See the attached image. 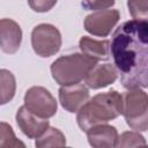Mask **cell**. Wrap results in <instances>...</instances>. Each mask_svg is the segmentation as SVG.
Returning <instances> with one entry per match:
<instances>
[{
  "label": "cell",
  "instance_id": "6da1fadb",
  "mask_svg": "<svg viewBox=\"0 0 148 148\" xmlns=\"http://www.w3.org/2000/svg\"><path fill=\"white\" fill-rule=\"evenodd\" d=\"M113 66L126 89L148 86V23L130 20L120 24L110 42Z\"/></svg>",
  "mask_w": 148,
  "mask_h": 148
},
{
  "label": "cell",
  "instance_id": "7a4b0ae2",
  "mask_svg": "<svg viewBox=\"0 0 148 148\" xmlns=\"http://www.w3.org/2000/svg\"><path fill=\"white\" fill-rule=\"evenodd\" d=\"M123 98L117 90L97 94L89 98L79 110L76 121L82 131L99 124H105L121 114Z\"/></svg>",
  "mask_w": 148,
  "mask_h": 148
},
{
  "label": "cell",
  "instance_id": "3957f363",
  "mask_svg": "<svg viewBox=\"0 0 148 148\" xmlns=\"http://www.w3.org/2000/svg\"><path fill=\"white\" fill-rule=\"evenodd\" d=\"M98 61L83 54L72 53L59 57L51 65V74L59 86L80 83Z\"/></svg>",
  "mask_w": 148,
  "mask_h": 148
},
{
  "label": "cell",
  "instance_id": "277c9868",
  "mask_svg": "<svg viewBox=\"0 0 148 148\" xmlns=\"http://www.w3.org/2000/svg\"><path fill=\"white\" fill-rule=\"evenodd\" d=\"M123 109L126 124L134 131L145 132L148 130V97L142 88L127 89L121 95Z\"/></svg>",
  "mask_w": 148,
  "mask_h": 148
},
{
  "label": "cell",
  "instance_id": "5b68a950",
  "mask_svg": "<svg viewBox=\"0 0 148 148\" xmlns=\"http://www.w3.org/2000/svg\"><path fill=\"white\" fill-rule=\"evenodd\" d=\"M31 46L37 56L43 58L52 57L61 47V34L54 25L40 23L31 31Z\"/></svg>",
  "mask_w": 148,
  "mask_h": 148
},
{
  "label": "cell",
  "instance_id": "8992f818",
  "mask_svg": "<svg viewBox=\"0 0 148 148\" xmlns=\"http://www.w3.org/2000/svg\"><path fill=\"white\" fill-rule=\"evenodd\" d=\"M24 106L42 118H51L58 111V103L53 95L44 87L34 86L25 91Z\"/></svg>",
  "mask_w": 148,
  "mask_h": 148
},
{
  "label": "cell",
  "instance_id": "52a82bcc",
  "mask_svg": "<svg viewBox=\"0 0 148 148\" xmlns=\"http://www.w3.org/2000/svg\"><path fill=\"white\" fill-rule=\"evenodd\" d=\"M120 20L118 9L96 10L86 16L83 25L87 32L97 37H106Z\"/></svg>",
  "mask_w": 148,
  "mask_h": 148
},
{
  "label": "cell",
  "instance_id": "ba28073f",
  "mask_svg": "<svg viewBox=\"0 0 148 148\" xmlns=\"http://www.w3.org/2000/svg\"><path fill=\"white\" fill-rule=\"evenodd\" d=\"M89 99V89L86 84L75 83L68 86H60L59 102L61 106L68 112H77V110Z\"/></svg>",
  "mask_w": 148,
  "mask_h": 148
},
{
  "label": "cell",
  "instance_id": "9c48e42d",
  "mask_svg": "<svg viewBox=\"0 0 148 148\" xmlns=\"http://www.w3.org/2000/svg\"><path fill=\"white\" fill-rule=\"evenodd\" d=\"M15 118H16V123H17L20 130L29 139L38 138L50 126V123L46 118H42V117L32 113L24 105L18 108Z\"/></svg>",
  "mask_w": 148,
  "mask_h": 148
},
{
  "label": "cell",
  "instance_id": "30bf717a",
  "mask_svg": "<svg viewBox=\"0 0 148 148\" xmlns=\"http://www.w3.org/2000/svg\"><path fill=\"white\" fill-rule=\"evenodd\" d=\"M22 42V29L17 22L10 18L0 20V49L7 53H16Z\"/></svg>",
  "mask_w": 148,
  "mask_h": 148
},
{
  "label": "cell",
  "instance_id": "8fae6325",
  "mask_svg": "<svg viewBox=\"0 0 148 148\" xmlns=\"http://www.w3.org/2000/svg\"><path fill=\"white\" fill-rule=\"evenodd\" d=\"M118 77L116 67L111 64H96L84 77V84L90 89H101L112 84Z\"/></svg>",
  "mask_w": 148,
  "mask_h": 148
},
{
  "label": "cell",
  "instance_id": "7c38bea8",
  "mask_svg": "<svg viewBox=\"0 0 148 148\" xmlns=\"http://www.w3.org/2000/svg\"><path fill=\"white\" fill-rule=\"evenodd\" d=\"M87 132V139L94 148H112L116 147L118 140V131L114 126L99 124L90 127Z\"/></svg>",
  "mask_w": 148,
  "mask_h": 148
},
{
  "label": "cell",
  "instance_id": "4fadbf2b",
  "mask_svg": "<svg viewBox=\"0 0 148 148\" xmlns=\"http://www.w3.org/2000/svg\"><path fill=\"white\" fill-rule=\"evenodd\" d=\"M79 46L83 54L97 61L110 58V40H97L88 36H82L79 40Z\"/></svg>",
  "mask_w": 148,
  "mask_h": 148
},
{
  "label": "cell",
  "instance_id": "5bb4252c",
  "mask_svg": "<svg viewBox=\"0 0 148 148\" xmlns=\"http://www.w3.org/2000/svg\"><path fill=\"white\" fill-rule=\"evenodd\" d=\"M16 91V80L8 69H0V105L10 102Z\"/></svg>",
  "mask_w": 148,
  "mask_h": 148
},
{
  "label": "cell",
  "instance_id": "9a60e30c",
  "mask_svg": "<svg viewBox=\"0 0 148 148\" xmlns=\"http://www.w3.org/2000/svg\"><path fill=\"white\" fill-rule=\"evenodd\" d=\"M35 146L37 148L64 147V146H66V138H65L64 133L60 130L49 126L42 135L36 138Z\"/></svg>",
  "mask_w": 148,
  "mask_h": 148
},
{
  "label": "cell",
  "instance_id": "2e32d148",
  "mask_svg": "<svg viewBox=\"0 0 148 148\" xmlns=\"http://www.w3.org/2000/svg\"><path fill=\"white\" fill-rule=\"evenodd\" d=\"M24 148L25 145L18 140L12 126L5 121H0V148Z\"/></svg>",
  "mask_w": 148,
  "mask_h": 148
},
{
  "label": "cell",
  "instance_id": "e0dca14e",
  "mask_svg": "<svg viewBox=\"0 0 148 148\" xmlns=\"http://www.w3.org/2000/svg\"><path fill=\"white\" fill-rule=\"evenodd\" d=\"M147 142L138 131H128L118 135L116 147H136L145 146Z\"/></svg>",
  "mask_w": 148,
  "mask_h": 148
},
{
  "label": "cell",
  "instance_id": "ac0fdd59",
  "mask_svg": "<svg viewBox=\"0 0 148 148\" xmlns=\"http://www.w3.org/2000/svg\"><path fill=\"white\" fill-rule=\"evenodd\" d=\"M127 7L134 20H147L148 0H127Z\"/></svg>",
  "mask_w": 148,
  "mask_h": 148
},
{
  "label": "cell",
  "instance_id": "d6986e66",
  "mask_svg": "<svg viewBox=\"0 0 148 148\" xmlns=\"http://www.w3.org/2000/svg\"><path fill=\"white\" fill-rule=\"evenodd\" d=\"M114 2V0H83L82 7L87 10H103L111 8Z\"/></svg>",
  "mask_w": 148,
  "mask_h": 148
},
{
  "label": "cell",
  "instance_id": "ffe728a7",
  "mask_svg": "<svg viewBox=\"0 0 148 148\" xmlns=\"http://www.w3.org/2000/svg\"><path fill=\"white\" fill-rule=\"evenodd\" d=\"M58 0H28L30 8L37 13H46L51 10Z\"/></svg>",
  "mask_w": 148,
  "mask_h": 148
}]
</instances>
